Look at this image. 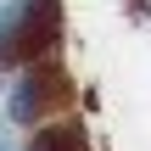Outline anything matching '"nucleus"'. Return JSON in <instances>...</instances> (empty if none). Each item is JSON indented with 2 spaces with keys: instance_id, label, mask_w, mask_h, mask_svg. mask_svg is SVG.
Listing matches in <instances>:
<instances>
[{
  "instance_id": "nucleus-4",
  "label": "nucleus",
  "mask_w": 151,
  "mask_h": 151,
  "mask_svg": "<svg viewBox=\"0 0 151 151\" xmlns=\"http://www.w3.org/2000/svg\"><path fill=\"white\" fill-rule=\"evenodd\" d=\"M11 146H17V129H11V123L0 118V151H11Z\"/></svg>"
},
{
  "instance_id": "nucleus-1",
  "label": "nucleus",
  "mask_w": 151,
  "mask_h": 151,
  "mask_svg": "<svg viewBox=\"0 0 151 151\" xmlns=\"http://www.w3.org/2000/svg\"><path fill=\"white\" fill-rule=\"evenodd\" d=\"M62 39H67L62 0H0V90L17 67L62 56Z\"/></svg>"
},
{
  "instance_id": "nucleus-2",
  "label": "nucleus",
  "mask_w": 151,
  "mask_h": 151,
  "mask_svg": "<svg viewBox=\"0 0 151 151\" xmlns=\"http://www.w3.org/2000/svg\"><path fill=\"white\" fill-rule=\"evenodd\" d=\"M73 95H78V84H73L67 62H62V56H39V62L17 67V73L6 78V90H0V118L28 134V129L62 118V112L73 106Z\"/></svg>"
},
{
  "instance_id": "nucleus-5",
  "label": "nucleus",
  "mask_w": 151,
  "mask_h": 151,
  "mask_svg": "<svg viewBox=\"0 0 151 151\" xmlns=\"http://www.w3.org/2000/svg\"><path fill=\"white\" fill-rule=\"evenodd\" d=\"M129 11H134V17L146 22V17H151V0H129Z\"/></svg>"
},
{
  "instance_id": "nucleus-3",
  "label": "nucleus",
  "mask_w": 151,
  "mask_h": 151,
  "mask_svg": "<svg viewBox=\"0 0 151 151\" xmlns=\"http://www.w3.org/2000/svg\"><path fill=\"white\" fill-rule=\"evenodd\" d=\"M11 151H90V129H84V118L62 112V118L28 129V140H17Z\"/></svg>"
}]
</instances>
